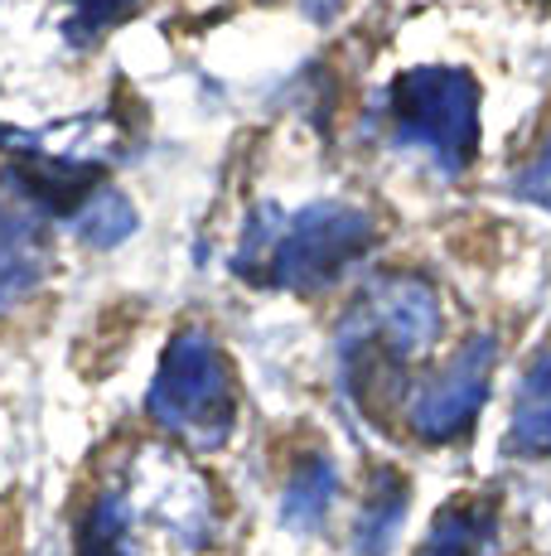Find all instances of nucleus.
<instances>
[{
    "instance_id": "7",
    "label": "nucleus",
    "mask_w": 551,
    "mask_h": 556,
    "mask_svg": "<svg viewBox=\"0 0 551 556\" xmlns=\"http://www.w3.org/2000/svg\"><path fill=\"white\" fill-rule=\"evenodd\" d=\"M508 451L523 459H551V349H537V358L523 368L508 416Z\"/></svg>"
},
{
    "instance_id": "1",
    "label": "nucleus",
    "mask_w": 551,
    "mask_h": 556,
    "mask_svg": "<svg viewBox=\"0 0 551 556\" xmlns=\"http://www.w3.org/2000/svg\"><path fill=\"white\" fill-rule=\"evenodd\" d=\"M377 238V223L358 203L320 199L295 213L261 208L247 223L232 256V271L261 291H295L315 295L334 286Z\"/></svg>"
},
{
    "instance_id": "12",
    "label": "nucleus",
    "mask_w": 551,
    "mask_h": 556,
    "mask_svg": "<svg viewBox=\"0 0 551 556\" xmlns=\"http://www.w3.org/2000/svg\"><path fill=\"white\" fill-rule=\"evenodd\" d=\"M68 228L78 232L88 248H116V242H126L136 232V208L126 203V194H116L112 185H102L98 194L68 218Z\"/></svg>"
},
{
    "instance_id": "2",
    "label": "nucleus",
    "mask_w": 551,
    "mask_h": 556,
    "mask_svg": "<svg viewBox=\"0 0 551 556\" xmlns=\"http://www.w3.org/2000/svg\"><path fill=\"white\" fill-rule=\"evenodd\" d=\"M145 412L189 451H218L238 421V382L208 329H179L165 344Z\"/></svg>"
},
{
    "instance_id": "11",
    "label": "nucleus",
    "mask_w": 551,
    "mask_h": 556,
    "mask_svg": "<svg viewBox=\"0 0 551 556\" xmlns=\"http://www.w3.org/2000/svg\"><path fill=\"white\" fill-rule=\"evenodd\" d=\"M78 556H141L136 547V508L121 489H102L78 522Z\"/></svg>"
},
{
    "instance_id": "9",
    "label": "nucleus",
    "mask_w": 551,
    "mask_h": 556,
    "mask_svg": "<svg viewBox=\"0 0 551 556\" xmlns=\"http://www.w3.org/2000/svg\"><path fill=\"white\" fill-rule=\"evenodd\" d=\"M498 532V504L484 494L454 498L436 513V522L426 528L417 556H489Z\"/></svg>"
},
{
    "instance_id": "6",
    "label": "nucleus",
    "mask_w": 551,
    "mask_h": 556,
    "mask_svg": "<svg viewBox=\"0 0 551 556\" xmlns=\"http://www.w3.org/2000/svg\"><path fill=\"white\" fill-rule=\"evenodd\" d=\"M49 218L10 175H0V315L25 305L49 276Z\"/></svg>"
},
{
    "instance_id": "4",
    "label": "nucleus",
    "mask_w": 551,
    "mask_h": 556,
    "mask_svg": "<svg viewBox=\"0 0 551 556\" xmlns=\"http://www.w3.org/2000/svg\"><path fill=\"white\" fill-rule=\"evenodd\" d=\"M440 339V295L426 276L387 271L358 295L338 329V368L348 382L377 363H411Z\"/></svg>"
},
{
    "instance_id": "14",
    "label": "nucleus",
    "mask_w": 551,
    "mask_h": 556,
    "mask_svg": "<svg viewBox=\"0 0 551 556\" xmlns=\"http://www.w3.org/2000/svg\"><path fill=\"white\" fill-rule=\"evenodd\" d=\"M517 199H527V203H537V208L551 213V136L542 141V151H537L533 165L517 175Z\"/></svg>"
},
{
    "instance_id": "5",
    "label": "nucleus",
    "mask_w": 551,
    "mask_h": 556,
    "mask_svg": "<svg viewBox=\"0 0 551 556\" xmlns=\"http://www.w3.org/2000/svg\"><path fill=\"white\" fill-rule=\"evenodd\" d=\"M494 363H498V339L494 334H474L454 349V358L440 372H431L417 392L407 397V426L417 441L445 445L460 441L474 421H479L484 402H489V382H494Z\"/></svg>"
},
{
    "instance_id": "10",
    "label": "nucleus",
    "mask_w": 551,
    "mask_h": 556,
    "mask_svg": "<svg viewBox=\"0 0 551 556\" xmlns=\"http://www.w3.org/2000/svg\"><path fill=\"white\" fill-rule=\"evenodd\" d=\"M338 494V469L330 455H305L300 465L285 479V498H281V518L291 532H315L334 508Z\"/></svg>"
},
{
    "instance_id": "8",
    "label": "nucleus",
    "mask_w": 551,
    "mask_h": 556,
    "mask_svg": "<svg viewBox=\"0 0 551 556\" xmlns=\"http://www.w3.org/2000/svg\"><path fill=\"white\" fill-rule=\"evenodd\" d=\"M407 504H411V484L397 465H377L368 479V498L358 508L354 522V552L358 556H387L397 542L401 522H407Z\"/></svg>"
},
{
    "instance_id": "3",
    "label": "nucleus",
    "mask_w": 551,
    "mask_h": 556,
    "mask_svg": "<svg viewBox=\"0 0 551 556\" xmlns=\"http://www.w3.org/2000/svg\"><path fill=\"white\" fill-rule=\"evenodd\" d=\"M387 126L392 141L426 155L440 175H464L479 155V83L464 68H426L401 73L387 88Z\"/></svg>"
},
{
    "instance_id": "13",
    "label": "nucleus",
    "mask_w": 551,
    "mask_h": 556,
    "mask_svg": "<svg viewBox=\"0 0 551 556\" xmlns=\"http://www.w3.org/2000/svg\"><path fill=\"white\" fill-rule=\"evenodd\" d=\"M68 5V25L82 29V35H102V29L121 25L141 0H63Z\"/></svg>"
}]
</instances>
